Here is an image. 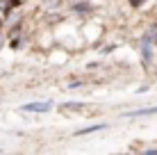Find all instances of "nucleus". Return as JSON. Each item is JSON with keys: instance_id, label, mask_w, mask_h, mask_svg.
Listing matches in <instances>:
<instances>
[{"instance_id": "nucleus-2", "label": "nucleus", "mask_w": 157, "mask_h": 155, "mask_svg": "<svg viewBox=\"0 0 157 155\" xmlns=\"http://www.w3.org/2000/svg\"><path fill=\"white\" fill-rule=\"evenodd\" d=\"M105 128V123H96V126H86V128H82V130H78L75 135L78 137H82V135H91V132H98V130H102Z\"/></svg>"}, {"instance_id": "nucleus-1", "label": "nucleus", "mask_w": 157, "mask_h": 155, "mask_svg": "<svg viewBox=\"0 0 157 155\" xmlns=\"http://www.w3.org/2000/svg\"><path fill=\"white\" fill-rule=\"evenodd\" d=\"M25 112H48L50 110V105L48 103H30V105H23Z\"/></svg>"}, {"instance_id": "nucleus-4", "label": "nucleus", "mask_w": 157, "mask_h": 155, "mask_svg": "<svg viewBox=\"0 0 157 155\" xmlns=\"http://www.w3.org/2000/svg\"><path fill=\"white\" fill-rule=\"evenodd\" d=\"M130 5L132 7H141V5H146V0H130Z\"/></svg>"}, {"instance_id": "nucleus-3", "label": "nucleus", "mask_w": 157, "mask_h": 155, "mask_svg": "<svg viewBox=\"0 0 157 155\" xmlns=\"http://www.w3.org/2000/svg\"><path fill=\"white\" fill-rule=\"evenodd\" d=\"M150 114H157V107H144V110H137V112H130L128 116H150Z\"/></svg>"}, {"instance_id": "nucleus-5", "label": "nucleus", "mask_w": 157, "mask_h": 155, "mask_svg": "<svg viewBox=\"0 0 157 155\" xmlns=\"http://www.w3.org/2000/svg\"><path fill=\"white\" fill-rule=\"evenodd\" d=\"M150 155H157V148H153V151H148Z\"/></svg>"}]
</instances>
